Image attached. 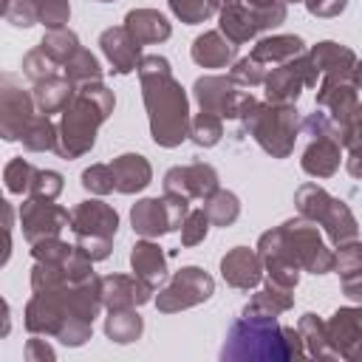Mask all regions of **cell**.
Here are the masks:
<instances>
[{
	"instance_id": "cell-1",
	"label": "cell",
	"mask_w": 362,
	"mask_h": 362,
	"mask_svg": "<svg viewBox=\"0 0 362 362\" xmlns=\"http://www.w3.org/2000/svg\"><path fill=\"white\" fill-rule=\"evenodd\" d=\"M141 99L150 122V139L158 147H178L189 139V99L181 82L173 76L170 59L158 54H147L139 62Z\"/></svg>"
},
{
	"instance_id": "cell-2",
	"label": "cell",
	"mask_w": 362,
	"mask_h": 362,
	"mask_svg": "<svg viewBox=\"0 0 362 362\" xmlns=\"http://www.w3.org/2000/svg\"><path fill=\"white\" fill-rule=\"evenodd\" d=\"M305 356V342L297 328L280 325L277 317H238L223 339V362H291Z\"/></svg>"
},
{
	"instance_id": "cell-3",
	"label": "cell",
	"mask_w": 362,
	"mask_h": 362,
	"mask_svg": "<svg viewBox=\"0 0 362 362\" xmlns=\"http://www.w3.org/2000/svg\"><path fill=\"white\" fill-rule=\"evenodd\" d=\"M113 107H116V96L105 82L79 85L76 96L59 116L54 153L65 161H74L90 153L96 144V133L110 119Z\"/></svg>"
},
{
	"instance_id": "cell-4",
	"label": "cell",
	"mask_w": 362,
	"mask_h": 362,
	"mask_svg": "<svg viewBox=\"0 0 362 362\" xmlns=\"http://www.w3.org/2000/svg\"><path fill=\"white\" fill-rule=\"evenodd\" d=\"M255 249H257L260 260L283 257V260H291L294 266H300L303 272H311V274L334 272V252L325 246L317 223L303 218V215L288 218L280 226L263 232L257 238Z\"/></svg>"
},
{
	"instance_id": "cell-5",
	"label": "cell",
	"mask_w": 362,
	"mask_h": 362,
	"mask_svg": "<svg viewBox=\"0 0 362 362\" xmlns=\"http://www.w3.org/2000/svg\"><path fill=\"white\" fill-rule=\"evenodd\" d=\"M243 130L272 156V158H288L294 153V141L303 130V119L294 105H277V102H255L240 116Z\"/></svg>"
},
{
	"instance_id": "cell-6",
	"label": "cell",
	"mask_w": 362,
	"mask_h": 362,
	"mask_svg": "<svg viewBox=\"0 0 362 362\" xmlns=\"http://www.w3.org/2000/svg\"><path fill=\"white\" fill-rule=\"evenodd\" d=\"M294 206H297V212L303 218H308V221H314V223H320L325 229V235L334 243V249L359 238V223H356L351 206L342 198H334L328 189H322L314 181L297 187Z\"/></svg>"
},
{
	"instance_id": "cell-7",
	"label": "cell",
	"mask_w": 362,
	"mask_h": 362,
	"mask_svg": "<svg viewBox=\"0 0 362 362\" xmlns=\"http://www.w3.org/2000/svg\"><path fill=\"white\" fill-rule=\"evenodd\" d=\"M189 212V198L164 192L161 198H141L130 206V226L141 238H161L167 232L181 229Z\"/></svg>"
},
{
	"instance_id": "cell-8",
	"label": "cell",
	"mask_w": 362,
	"mask_h": 362,
	"mask_svg": "<svg viewBox=\"0 0 362 362\" xmlns=\"http://www.w3.org/2000/svg\"><path fill=\"white\" fill-rule=\"evenodd\" d=\"M192 96H195L201 110L218 113L221 119H240L257 102L252 96V90L238 85L229 74L226 76H221V74L198 76L195 85H192Z\"/></svg>"
},
{
	"instance_id": "cell-9",
	"label": "cell",
	"mask_w": 362,
	"mask_h": 362,
	"mask_svg": "<svg viewBox=\"0 0 362 362\" xmlns=\"http://www.w3.org/2000/svg\"><path fill=\"white\" fill-rule=\"evenodd\" d=\"M215 294V280L201 266H181L156 294V308L161 314H178L206 303Z\"/></svg>"
},
{
	"instance_id": "cell-10",
	"label": "cell",
	"mask_w": 362,
	"mask_h": 362,
	"mask_svg": "<svg viewBox=\"0 0 362 362\" xmlns=\"http://www.w3.org/2000/svg\"><path fill=\"white\" fill-rule=\"evenodd\" d=\"M266 102H277V105H294L303 93V88H317L320 85V71L314 68L308 51L280 62L269 71L266 76Z\"/></svg>"
},
{
	"instance_id": "cell-11",
	"label": "cell",
	"mask_w": 362,
	"mask_h": 362,
	"mask_svg": "<svg viewBox=\"0 0 362 362\" xmlns=\"http://www.w3.org/2000/svg\"><path fill=\"white\" fill-rule=\"evenodd\" d=\"M34 93L25 90L11 74L0 76V136L6 141H20L34 113Z\"/></svg>"
},
{
	"instance_id": "cell-12",
	"label": "cell",
	"mask_w": 362,
	"mask_h": 362,
	"mask_svg": "<svg viewBox=\"0 0 362 362\" xmlns=\"http://www.w3.org/2000/svg\"><path fill=\"white\" fill-rule=\"evenodd\" d=\"M20 226L28 243H37L42 238H59L62 229H71V212L54 201L28 195L20 204Z\"/></svg>"
},
{
	"instance_id": "cell-13",
	"label": "cell",
	"mask_w": 362,
	"mask_h": 362,
	"mask_svg": "<svg viewBox=\"0 0 362 362\" xmlns=\"http://www.w3.org/2000/svg\"><path fill=\"white\" fill-rule=\"evenodd\" d=\"M68 320H74V317L68 311L65 288H57V291H34V297L25 303L23 322H25V331L28 334L57 337Z\"/></svg>"
},
{
	"instance_id": "cell-14",
	"label": "cell",
	"mask_w": 362,
	"mask_h": 362,
	"mask_svg": "<svg viewBox=\"0 0 362 362\" xmlns=\"http://www.w3.org/2000/svg\"><path fill=\"white\" fill-rule=\"evenodd\" d=\"M328 345L334 351V359L362 362V305H342L328 320Z\"/></svg>"
},
{
	"instance_id": "cell-15",
	"label": "cell",
	"mask_w": 362,
	"mask_h": 362,
	"mask_svg": "<svg viewBox=\"0 0 362 362\" xmlns=\"http://www.w3.org/2000/svg\"><path fill=\"white\" fill-rule=\"evenodd\" d=\"M164 192H175V195H184V198H201L206 201L212 192L221 189V178H218V170L206 161H192V164H184V167H170L164 173Z\"/></svg>"
},
{
	"instance_id": "cell-16",
	"label": "cell",
	"mask_w": 362,
	"mask_h": 362,
	"mask_svg": "<svg viewBox=\"0 0 362 362\" xmlns=\"http://www.w3.org/2000/svg\"><path fill=\"white\" fill-rule=\"evenodd\" d=\"M317 105L325 107L334 124L342 130L359 107V90L351 76H322L317 85Z\"/></svg>"
},
{
	"instance_id": "cell-17",
	"label": "cell",
	"mask_w": 362,
	"mask_h": 362,
	"mask_svg": "<svg viewBox=\"0 0 362 362\" xmlns=\"http://www.w3.org/2000/svg\"><path fill=\"white\" fill-rule=\"evenodd\" d=\"M99 286H102V305L107 311L139 308V305L150 303L156 294V286H150L147 280H141L136 274H105V277H99Z\"/></svg>"
},
{
	"instance_id": "cell-18",
	"label": "cell",
	"mask_w": 362,
	"mask_h": 362,
	"mask_svg": "<svg viewBox=\"0 0 362 362\" xmlns=\"http://www.w3.org/2000/svg\"><path fill=\"white\" fill-rule=\"evenodd\" d=\"M71 232L79 238V235H99V238H116L119 232V212L99 201V198H90V201H79L74 209H71Z\"/></svg>"
},
{
	"instance_id": "cell-19",
	"label": "cell",
	"mask_w": 362,
	"mask_h": 362,
	"mask_svg": "<svg viewBox=\"0 0 362 362\" xmlns=\"http://www.w3.org/2000/svg\"><path fill=\"white\" fill-rule=\"evenodd\" d=\"M221 277L226 280V286L240 288V291L257 288L260 280L266 277L263 260H260L257 249H249V246H235V249H229V252L221 257Z\"/></svg>"
},
{
	"instance_id": "cell-20",
	"label": "cell",
	"mask_w": 362,
	"mask_h": 362,
	"mask_svg": "<svg viewBox=\"0 0 362 362\" xmlns=\"http://www.w3.org/2000/svg\"><path fill=\"white\" fill-rule=\"evenodd\" d=\"M99 48L105 54V59L110 62L113 74L124 76V74H133L139 71V62H141V45L130 37V31L124 25H110L99 34Z\"/></svg>"
},
{
	"instance_id": "cell-21",
	"label": "cell",
	"mask_w": 362,
	"mask_h": 362,
	"mask_svg": "<svg viewBox=\"0 0 362 362\" xmlns=\"http://www.w3.org/2000/svg\"><path fill=\"white\" fill-rule=\"evenodd\" d=\"M342 161V141L339 136H314L303 150L300 167L311 178H331Z\"/></svg>"
},
{
	"instance_id": "cell-22",
	"label": "cell",
	"mask_w": 362,
	"mask_h": 362,
	"mask_svg": "<svg viewBox=\"0 0 362 362\" xmlns=\"http://www.w3.org/2000/svg\"><path fill=\"white\" fill-rule=\"evenodd\" d=\"M189 57L201 68H229L238 57V45L218 28V31H204L192 40Z\"/></svg>"
},
{
	"instance_id": "cell-23",
	"label": "cell",
	"mask_w": 362,
	"mask_h": 362,
	"mask_svg": "<svg viewBox=\"0 0 362 362\" xmlns=\"http://www.w3.org/2000/svg\"><path fill=\"white\" fill-rule=\"evenodd\" d=\"M113 178H116V192L122 195H136L153 181V167L141 153H122L110 161Z\"/></svg>"
},
{
	"instance_id": "cell-24",
	"label": "cell",
	"mask_w": 362,
	"mask_h": 362,
	"mask_svg": "<svg viewBox=\"0 0 362 362\" xmlns=\"http://www.w3.org/2000/svg\"><path fill=\"white\" fill-rule=\"evenodd\" d=\"M130 269L136 277H141L158 288L167 280V255L153 238H141L130 249Z\"/></svg>"
},
{
	"instance_id": "cell-25",
	"label": "cell",
	"mask_w": 362,
	"mask_h": 362,
	"mask_svg": "<svg viewBox=\"0 0 362 362\" xmlns=\"http://www.w3.org/2000/svg\"><path fill=\"white\" fill-rule=\"evenodd\" d=\"M308 57H311L314 68L320 71V79L322 76H351L354 65H356L354 48H348L342 42H334V40H322V42L311 45Z\"/></svg>"
},
{
	"instance_id": "cell-26",
	"label": "cell",
	"mask_w": 362,
	"mask_h": 362,
	"mask_svg": "<svg viewBox=\"0 0 362 362\" xmlns=\"http://www.w3.org/2000/svg\"><path fill=\"white\" fill-rule=\"evenodd\" d=\"M124 28L130 31V37L139 45H156V42L170 40V34H173L170 20L156 8H133V11H127L124 14Z\"/></svg>"
},
{
	"instance_id": "cell-27",
	"label": "cell",
	"mask_w": 362,
	"mask_h": 362,
	"mask_svg": "<svg viewBox=\"0 0 362 362\" xmlns=\"http://www.w3.org/2000/svg\"><path fill=\"white\" fill-rule=\"evenodd\" d=\"M31 93H34V105H37V113H45V116H51V113H62L68 105H71V99L76 96V85L62 74H51V76H45L42 82H34V88H31Z\"/></svg>"
},
{
	"instance_id": "cell-28",
	"label": "cell",
	"mask_w": 362,
	"mask_h": 362,
	"mask_svg": "<svg viewBox=\"0 0 362 362\" xmlns=\"http://www.w3.org/2000/svg\"><path fill=\"white\" fill-rule=\"evenodd\" d=\"M291 291L294 288H286L280 283L266 280V286L252 294V300L243 305L240 314L243 317H280L294 305V294Z\"/></svg>"
},
{
	"instance_id": "cell-29",
	"label": "cell",
	"mask_w": 362,
	"mask_h": 362,
	"mask_svg": "<svg viewBox=\"0 0 362 362\" xmlns=\"http://www.w3.org/2000/svg\"><path fill=\"white\" fill-rule=\"evenodd\" d=\"M218 28L235 42V45H243L249 40H255L260 34V25L255 20V14L238 0L232 6H226L223 11H218Z\"/></svg>"
},
{
	"instance_id": "cell-30",
	"label": "cell",
	"mask_w": 362,
	"mask_h": 362,
	"mask_svg": "<svg viewBox=\"0 0 362 362\" xmlns=\"http://www.w3.org/2000/svg\"><path fill=\"white\" fill-rule=\"evenodd\" d=\"M300 54H305V42L297 34H272V37L257 40L252 48V57L266 62V65H280V62H288Z\"/></svg>"
},
{
	"instance_id": "cell-31",
	"label": "cell",
	"mask_w": 362,
	"mask_h": 362,
	"mask_svg": "<svg viewBox=\"0 0 362 362\" xmlns=\"http://www.w3.org/2000/svg\"><path fill=\"white\" fill-rule=\"evenodd\" d=\"M144 334V320L136 308H116L105 317V337L116 345H130Z\"/></svg>"
},
{
	"instance_id": "cell-32",
	"label": "cell",
	"mask_w": 362,
	"mask_h": 362,
	"mask_svg": "<svg viewBox=\"0 0 362 362\" xmlns=\"http://www.w3.org/2000/svg\"><path fill=\"white\" fill-rule=\"evenodd\" d=\"M297 331L305 342V354L314 356V359H334V351L328 345V328H325V320L317 317L314 311H305L297 322Z\"/></svg>"
},
{
	"instance_id": "cell-33",
	"label": "cell",
	"mask_w": 362,
	"mask_h": 362,
	"mask_svg": "<svg viewBox=\"0 0 362 362\" xmlns=\"http://www.w3.org/2000/svg\"><path fill=\"white\" fill-rule=\"evenodd\" d=\"M37 48H42L59 68L62 65H68V59L82 48L79 45V37L65 25V28H54V31H45L42 34V40L37 42Z\"/></svg>"
},
{
	"instance_id": "cell-34",
	"label": "cell",
	"mask_w": 362,
	"mask_h": 362,
	"mask_svg": "<svg viewBox=\"0 0 362 362\" xmlns=\"http://www.w3.org/2000/svg\"><path fill=\"white\" fill-rule=\"evenodd\" d=\"M204 209H206L212 226L226 229L240 218V198L235 192H229V189H218L204 201Z\"/></svg>"
},
{
	"instance_id": "cell-35",
	"label": "cell",
	"mask_w": 362,
	"mask_h": 362,
	"mask_svg": "<svg viewBox=\"0 0 362 362\" xmlns=\"http://www.w3.org/2000/svg\"><path fill=\"white\" fill-rule=\"evenodd\" d=\"M23 147L31 150V153H45V150H54L57 147V124L51 122V116L45 113H37L31 119V124L25 127L23 133Z\"/></svg>"
},
{
	"instance_id": "cell-36",
	"label": "cell",
	"mask_w": 362,
	"mask_h": 362,
	"mask_svg": "<svg viewBox=\"0 0 362 362\" xmlns=\"http://www.w3.org/2000/svg\"><path fill=\"white\" fill-rule=\"evenodd\" d=\"M62 74L79 88V85H88V82H102V65H99V59L88 51V48H79L71 59H68V65H62Z\"/></svg>"
},
{
	"instance_id": "cell-37",
	"label": "cell",
	"mask_w": 362,
	"mask_h": 362,
	"mask_svg": "<svg viewBox=\"0 0 362 362\" xmlns=\"http://www.w3.org/2000/svg\"><path fill=\"white\" fill-rule=\"evenodd\" d=\"M223 136V119L218 113H209V110H201L192 116L189 122V141L195 147H215Z\"/></svg>"
},
{
	"instance_id": "cell-38",
	"label": "cell",
	"mask_w": 362,
	"mask_h": 362,
	"mask_svg": "<svg viewBox=\"0 0 362 362\" xmlns=\"http://www.w3.org/2000/svg\"><path fill=\"white\" fill-rule=\"evenodd\" d=\"M68 283L71 280H68L65 263L34 260V266H31V291H57V288H65Z\"/></svg>"
},
{
	"instance_id": "cell-39",
	"label": "cell",
	"mask_w": 362,
	"mask_h": 362,
	"mask_svg": "<svg viewBox=\"0 0 362 362\" xmlns=\"http://www.w3.org/2000/svg\"><path fill=\"white\" fill-rule=\"evenodd\" d=\"M257 20L260 31H272L286 23V0H240Z\"/></svg>"
},
{
	"instance_id": "cell-40",
	"label": "cell",
	"mask_w": 362,
	"mask_h": 362,
	"mask_svg": "<svg viewBox=\"0 0 362 362\" xmlns=\"http://www.w3.org/2000/svg\"><path fill=\"white\" fill-rule=\"evenodd\" d=\"M34 173H37V167H34L31 161H25V158H11V161L6 164V170H3L6 189H8L11 195H28L31 181H34Z\"/></svg>"
},
{
	"instance_id": "cell-41",
	"label": "cell",
	"mask_w": 362,
	"mask_h": 362,
	"mask_svg": "<svg viewBox=\"0 0 362 362\" xmlns=\"http://www.w3.org/2000/svg\"><path fill=\"white\" fill-rule=\"evenodd\" d=\"M269 71H272V68H269L266 62H260V59H255V57L249 54V57H240V59L232 62L229 76H232L238 85H243V88H255V85H263V82H266Z\"/></svg>"
},
{
	"instance_id": "cell-42",
	"label": "cell",
	"mask_w": 362,
	"mask_h": 362,
	"mask_svg": "<svg viewBox=\"0 0 362 362\" xmlns=\"http://www.w3.org/2000/svg\"><path fill=\"white\" fill-rule=\"evenodd\" d=\"M334 272L342 280L362 274V240L359 238L337 246V252H334Z\"/></svg>"
},
{
	"instance_id": "cell-43",
	"label": "cell",
	"mask_w": 362,
	"mask_h": 362,
	"mask_svg": "<svg viewBox=\"0 0 362 362\" xmlns=\"http://www.w3.org/2000/svg\"><path fill=\"white\" fill-rule=\"evenodd\" d=\"M0 11H3V20L11 23L14 28H31L40 23L37 0H3Z\"/></svg>"
},
{
	"instance_id": "cell-44",
	"label": "cell",
	"mask_w": 362,
	"mask_h": 362,
	"mask_svg": "<svg viewBox=\"0 0 362 362\" xmlns=\"http://www.w3.org/2000/svg\"><path fill=\"white\" fill-rule=\"evenodd\" d=\"M79 181H82V187L90 195H110L116 189V178H113L110 164H90V167H85Z\"/></svg>"
},
{
	"instance_id": "cell-45",
	"label": "cell",
	"mask_w": 362,
	"mask_h": 362,
	"mask_svg": "<svg viewBox=\"0 0 362 362\" xmlns=\"http://www.w3.org/2000/svg\"><path fill=\"white\" fill-rule=\"evenodd\" d=\"M167 6H170V11H173L181 23H187V25L206 23V20L215 14V8H212L209 0H167Z\"/></svg>"
},
{
	"instance_id": "cell-46",
	"label": "cell",
	"mask_w": 362,
	"mask_h": 362,
	"mask_svg": "<svg viewBox=\"0 0 362 362\" xmlns=\"http://www.w3.org/2000/svg\"><path fill=\"white\" fill-rule=\"evenodd\" d=\"M212 221L206 215V209H189L184 223H181V246H198L206 240V232H209Z\"/></svg>"
},
{
	"instance_id": "cell-47",
	"label": "cell",
	"mask_w": 362,
	"mask_h": 362,
	"mask_svg": "<svg viewBox=\"0 0 362 362\" xmlns=\"http://www.w3.org/2000/svg\"><path fill=\"white\" fill-rule=\"evenodd\" d=\"M62 187H65L62 173H57V170H37L28 195L31 198H42V201H57Z\"/></svg>"
},
{
	"instance_id": "cell-48",
	"label": "cell",
	"mask_w": 362,
	"mask_h": 362,
	"mask_svg": "<svg viewBox=\"0 0 362 362\" xmlns=\"http://www.w3.org/2000/svg\"><path fill=\"white\" fill-rule=\"evenodd\" d=\"M37 8H40V25H45V31L65 28L71 20L68 0H37Z\"/></svg>"
},
{
	"instance_id": "cell-49",
	"label": "cell",
	"mask_w": 362,
	"mask_h": 362,
	"mask_svg": "<svg viewBox=\"0 0 362 362\" xmlns=\"http://www.w3.org/2000/svg\"><path fill=\"white\" fill-rule=\"evenodd\" d=\"M57 62L42 51V48H31L25 57H23V74L31 79V82H42L45 76L57 74Z\"/></svg>"
},
{
	"instance_id": "cell-50",
	"label": "cell",
	"mask_w": 362,
	"mask_h": 362,
	"mask_svg": "<svg viewBox=\"0 0 362 362\" xmlns=\"http://www.w3.org/2000/svg\"><path fill=\"white\" fill-rule=\"evenodd\" d=\"M71 252H74V246L59 238H42V240L31 243V257L45 260V263H65L71 257Z\"/></svg>"
},
{
	"instance_id": "cell-51",
	"label": "cell",
	"mask_w": 362,
	"mask_h": 362,
	"mask_svg": "<svg viewBox=\"0 0 362 362\" xmlns=\"http://www.w3.org/2000/svg\"><path fill=\"white\" fill-rule=\"evenodd\" d=\"M85 257H90L93 263L110 257V249H113V238H99V235H79L76 243H74Z\"/></svg>"
},
{
	"instance_id": "cell-52",
	"label": "cell",
	"mask_w": 362,
	"mask_h": 362,
	"mask_svg": "<svg viewBox=\"0 0 362 362\" xmlns=\"http://www.w3.org/2000/svg\"><path fill=\"white\" fill-rule=\"evenodd\" d=\"M90 334H93V322H88V320H68L62 325V331L57 334V339L62 345H68V348H79V345H85L90 339Z\"/></svg>"
},
{
	"instance_id": "cell-53",
	"label": "cell",
	"mask_w": 362,
	"mask_h": 362,
	"mask_svg": "<svg viewBox=\"0 0 362 362\" xmlns=\"http://www.w3.org/2000/svg\"><path fill=\"white\" fill-rule=\"evenodd\" d=\"M303 130L314 139V136H339V127L334 124V119L328 116V113H320V110H314V113H308L305 119H303Z\"/></svg>"
},
{
	"instance_id": "cell-54",
	"label": "cell",
	"mask_w": 362,
	"mask_h": 362,
	"mask_svg": "<svg viewBox=\"0 0 362 362\" xmlns=\"http://www.w3.org/2000/svg\"><path fill=\"white\" fill-rule=\"evenodd\" d=\"M65 272H68V280H71V283H82V280L93 277V260H90V257H85V255L74 246L71 257L65 260Z\"/></svg>"
},
{
	"instance_id": "cell-55",
	"label": "cell",
	"mask_w": 362,
	"mask_h": 362,
	"mask_svg": "<svg viewBox=\"0 0 362 362\" xmlns=\"http://www.w3.org/2000/svg\"><path fill=\"white\" fill-rule=\"evenodd\" d=\"M339 141H342V150H356V147H362V102H359L354 119L339 130Z\"/></svg>"
},
{
	"instance_id": "cell-56",
	"label": "cell",
	"mask_w": 362,
	"mask_h": 362,
	"mask_svg": "<svg viewBox=\"0 0 362 362\" xmlns=\"http://www.w3.org/2000/svg\"><path fill=\"white\" fill-rule=\"evenodd\" d=\"M311 17H339L348 8V0H305Z\"/></svg>"
},
{
	"instance_id": "cell-57",
	"label": "cell",
	"mask_w": 362,
	"mask_h": 362,
	"mask_svg": "<svg viewBox=\"0 0 362 362\" xmlns=\"http://www.w3.org/2000/svg\"><path fill=\"white\" fill-rule=\"evenodd\" d=\"M25 359L28 362H54L57 359V354H54V348L45 342V339H40V334H31V339L25 342Z\"/></svg>"
},
{
	"instance_id": "cell-58",
	"label": "cell",
	"mask_w": 362,
	"mask_h": 362,
	"mask_svg": "<svg viewBox=\"0 0 362 362\" xmlns=\"http://www.w3.org/2000/svg\"><path fill=\"white\" fill-rule=\"evenodd\" d=\"M342 294H345L348 300H354V303H359V305H362V274L342 280Z\"/></svg>"
},
{
	"instance_id": "cell-59",
	"label": "cell",
	"mask_w": 362,
	"mask_h": 362,
	"mask_svg": "<svg viewBox=\"0 0 362 362\" xmlns=\"http://www.w3.org/2000/svg\"><path fill=\"white\" fill-rule=\"evenodd\" d=\"M345 167L354 178H362V147L356 150H348V158H345Z\"/></svg>"
},
{
	"instance_id": "cell-60",
	"label": "cell",
	"mask_w": 362,
	"mask_h": 362,
	"mask_svg": "<svg viewBox=\"0 0 362 362\" xmlns=\"http://www.w3.org/2000/svg\"><path fill=\"white\" fill-rule=\"evenodd\" d=\"M351 79H354L356 90H362V59H356V65H354V74H351Z\"/></svg>"
},
{
	"instance_id": "cell-61",
	"label": "cell",
	"mask_w": 362,
	"mask_h": 362,
	"mask_svg": "<svg viewBox=\"0 0 362 362\" xmlns=\"http://www.w3.org/2000/svg\"><path fill=\"white\" fill-rule=\"evenodd\" d=\"M209 3H212L215 11H223L226 6H232V3H238V0H209Z\"/></svg>"
},
{
	"instance_id": "cell-62",
	"label": "cell",
	"mask_w": 362,
	"mask_h": 362,
	"mask_svg": "<svg viewBox=\"0 0 362 362\" xmlns=\"http://www.w3.org/2000/svg\"><path fill=\"white\" fill-rule=\"evenodd\" d=\"M93 3H116V0H93Z\"/></svg>"
},
{
	"instance_id": "cell-63",
	"label": "cell",
	"mask_w": 362,
	"mask_h": 362,
	"mask_svg": "<svg viewBox=\"0 0 362 362\" xmlns=\"http://www.w3.org/2000/svg\"><path fill=\"white\" fill-rule=\"evenodd\" d=\"M286 3H305V0H286Z\"/></svg>"
}]
</instances>
